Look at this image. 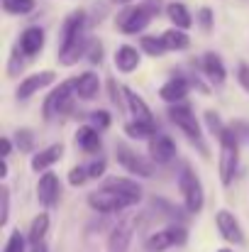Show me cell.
I'll return each instance as SVG.
<instances>
[{"instance_id":"26","label":"cell","mask_w":249,"mask_h":252,"mask_svg":"<svg viewBox=\"0 0 249 252\" xmlns=\"http://www.w3.org/2000/svg\"><path fill=\"white\" fill-rule=\"evenodd\" d=\"M125 132L130 137H154L157 135V125H149V123H139V120H132L125 125Z\"/></svg>"},{"instance_id":"43","label":"cell","mask_w":249,"mask_h":252,"mask_svg":"<svg viewBox=\"0 0 249 252\" xmlns=\"http://www.w3.org/2000/svg\"><path fill=\"white\" fill-rule=\"evenodd\" d=\"M218 252H232V250H218Z\"/></svg>"},{"instance_id":"41","label":"cell","mask_w":249,"mask_h":252,"mask_svg":"<svg viewBox=\"0 0 249 252\" xmlns=\"http://www.w3.org/2000/svg\"><path fill=\"white\" fill-rule=\"evenodd\" d=\"M32 252H47V250H44L42 245H37V248H34V250H32Z\"/></svg>"},{"instance_id":"20","label":"cell","mask_w":249,"mask_h":252,"mask_svg":"<svg viewBox=\"0 0 249 252\" xmlns=\"http://www.w3.org/2000/svg\"><path fill=\"white\" fill-rule=\"evenodd\" d=\"M203 69H205V74H208V79L213 84H222L225 81V64H222V59L215 52H208L203 57Z\"/></svg>"},{"instance_id":"34","label":"cell","mask_w":249,"mask_h":252,"mask_svg":"<svg viewBox=\"0 0 249 252\" xmlns=\"http://www.w3.org/2000/svg\"><path fill=\"white\" fill-rule=\"evenodd\" d=\"M7 208H10V191H7V186H2V213H0V225L7 223Z\"/></svg>"},{"instance_id":"14","label":"cell","mask_w":249,"mask_h":252,"mask_svg":"<svg viewBox=\"0 0 249 252\" xmlns=\"http://www.w3.org/2000/svg\"><path fill=\"white\" fill-rule=\"evenodd\" d=\"M54 71H39V74H32V76H27L22 84L17 86V98L20 100H25V98H29L32 93H37L39 88H44V86L54 84Z\"/></svg>"},{"instance_id":"30","label":"cell","mask_w":249,"mask_h":252,"mask_svg":"<svg viewBox=\"0 0 249 252\" xmlns=\"http://www.w3.org/2000/svg\"><path fill=\"white\" fill-rule=\"evenodd\" d=\"M2 252H25V238H22L20 230H12V233H10L7 245H5V250Z\"/></svg>"},{"instance_id":"18","label":"cell","mask_w":249,"mask_h":252,"mask_svg":"<svg viewBox=\"0 0 249 252\" xmlns=\"http://www.w3.org/2000/svg\"><path fill=\"white\" fill-rule=\"evenodd\" d=\"M61 155H64V145H52V147H47V150H42V152H37L32 157V169L34 171H44V169L52 167L54 162H59Z\"/></svg>"},{"instance_id":"19","label":"cell","mask_w":249,"mask_h":252,"mask_svg":"<svg viewBox=\"0 0 249 252\" xmlns=\"http://www.w3.org/2000/svg\"><path fill=\"white\" fill-rule=\"evenodd\" d=\"M188 81H183V79H171L168 84L162 86V91H159V95L164 98L166 103H181L186 95H188Z\"/></svg>"},{"instance_id":"3","label":"cell","mask_w":249,"mask_h":252,"mask_svg":"<svg viewBox=\"0 0 249 252\" xmlns=\"http://www.w3.org/2000/svg\"><path fill=\"white\" fill-rule=\"evenodd\" d=\"M157 10H159V0H147L144 5H137V7L127 10L120 17V30L125 34H137L139 30H144L149 25V20L154 17Z\"/></svg>"},{"instance_id":"36","label":"cell","mask_w":249,"mask_h":252,"mask_svg":"<svg viewBox=\"0 0 249 252\" xmlns=\"http://www.w3.org/2000/svg\"><path fill=\"white\" fill-rule=\"evenodd\" d=\"M237 79H240V84H242V88L249 93V66L242 62L240 64V69H237Z\"/></svg>"},{"instance_id":"15","label":"cell","mask_w":249,"mask_h":252,"mask_svg":"<svg viewBox=\"0 0 249 252\" xmlns=\"http://www.w3.org/2000/svg\"><path fill=\"white\" fill-rule=\"evenodd\" d=\"M122 93H125V100L130 103V110H132L135 120H139V123H149V125H157V123H154V115H152V110L147 108V103H144L142 95H137L132 88H125Z\"/></svg>"},{"instance_id":"25","label":"cell","mask_w":249,"mask_h":252,"mask_svg":"<svg viewBox=\"0 0 249 252\" xmlns=\"http://www.w3.org/2000/svg\"><path fill=\"white\" fill-rule=\"evenodd\" d=\"M168 17H171V22L178 30H188L191 27V15H188V10H186L183 2H171L168 5Z\"/></svg>"},{"instance_id":"13","label":"cell","mask_w":249,"mask_h":252,"mask_svg":"<svg viewBox=\"0 0 249 252\" xmlns=\"http://www.w3.org/2000/svg\"><path fill=\"white\" fill-rule=\"evenodd\" d=\"M149 155L154 162L159 164H168L173 157H176V142L166 135H154L152 142H149Z\"/></svg>"},{"instance_id":"10","label":"cell","mask_w":249,"mask_h":252,"mask_svg":"<svg viewBox=\"0 0 249 252\" xmlns=\"http://www.w3.org/2000/svg\"><path fill=\"white\" fill-rule=\"evenodd\" d=\"M215 223H218V230H220V235H222L227 243H235V245H242V243H245L242 228H240L237 218H235L230 211H218V216H215Z\"/></svg>"},{"instance_id":"11","label":"cell","mask_w":249,"mask_h":252,"mask_svg":"<svg viewBox=\"0 0 249 252\" xmlns=\"http://www.w3.org/2000/svg\"><path fill=\"white\" fill-rule=\"evenodd\" d=\"M37 198H39V203L47 206V208H52V206L56 203V198H59V179H56V174L47 171V174L39 176V184H37Z\"/></svg>"},{"instance_id":"17","label":"cell","mask_w":249,"mask_h":252,"mask_svg":"<svg viewBox=\"0 0 249 252\" xmlns=\"http://www.w3.org/2000/svg\"><path fill=\"white\" fill-rule=\"evenodd\" d=\"M110 186H112L130 206L139 203V198H142V186H139L137 181H130V179H110Z\"/></svg>"},{"instance_id":"35","label":"cell","mask_w":249,"mask_h":252,"mask_svg":"<svg viewBox=\"0 0 249 252\" xmlns=\"http://www.w3.org/2000/svg\"><path fill=\"white\" fill-rule=\"evenodd\" d=\"M103 171H105V162H103V159H95V162H90V167H88V176H90V179H98V176H103Z\"/></svg>"},{"instance_id":"33","label":"cell","mask_w":249,"mask_h":252,"mask_svg":"<svg viewBox=\"0 0 249 252\" xmlns=\"http://www.w3.org/2000/svg\"><path fill=\"white\" fill-rule=\"evenodd\" d=\"M90 120H93L95 125H100V127H108V125H110V113H105V110H95V113L90 115Z\"/></svg>"},{"instance_id":"8","label":"cell","mask_w":249,"mask_h":252,"mask_svg":"<svg viewBox=\"0 0 249 252\" xmlns=\"http://www.w3.org/2000/svg\"><path fill=\"white\" fill-rule=\"evenodd\" d=\"M115 157H117V162L127 169V171H132V174H137V176H152V164L144 162V159H142L137 152H132L127 145H117V147H115Z\"/></svg>"},{"instance_id":"24","label":"cell","mask_w":249,"mask_h":252,"mask_svg":"<svg viewBox=\"0 0 249 252\" xmlns=\"http://www.w3.org/2000/svg\"><path fill=\"white\" fill-rule=\"evenodd\" d=\"M76 142H79V147H81L83 152H98V150H100V137H98V132H95L90 125L79 127Z\"/></svg>"},{"instance_id":"21","label":"cell","mask_w":249,"mask_h":252,"mask_svg":"<svg viewBox=\"0 0 249 252\" xmlns=\"http://www.w3.org/2000/svg\"><path fill=\"white\" fill-rule=\"evenodd\" d=\"M115 64H117L120 71L130 74V71H135L139 66V52L135 47H120L117 54H115Z\"/></svg>"},{"instance_id":"28","label":"cell","mask_w":249,"mask_h":252,"mask_svg":"<svg viewBox=\"0 0 249 252\" xmlns=\"http://www.w3.org/2000/svg\"><path fill=\"white\" fill-rule=\"evenodd\" d=\"M2 7L12 15H27L34 10V0H2Z\"/></svg>"},{"instance_id":"1","label":"cell","mask_w":249,"mask_h":252,"mask_svg":"<svg viewBox=\"0 0 249 252\" xmlns=\"http://www.w3.org/2000/svg\"><path fill=\"white\" fill-rule=\"evenodd\" d=\"M168 118H171V123H173L176 127L183 130V135H186L193 145H198V150H200L203 155H208V152H205V145H203V130H200V125H198L193 110H191L186 103L171 105V108H168Z\"/></svg>"},{"instance_id":"32","label":"cell","mask_w":249,"mask_h":252,"mask_svg":"<svg viewBox=\"0 0 249 252\" xmlns=\"http://www.w3.org/2000/svg\"><path fill=\"white\" fill-rule=\"evenodd\" d=\"M17 145L22 147V150H32V132L29 130H17Z\"/></svg>"},{"instance_id":"37","label":"cell","mask_w":249,"mask_h":252,"mask_svg":"<svg viewBox=\"0 0 249 252\" xmlns=\"http://www.w3.org/2000/svg\"><path fill=\"white\" fill-rule=\"evenodd\" d=\"M200 20H203V30H210V25H213L210 10H200Z\"/></svg>"},{"instance_id":"6","label":"cell","mask_w":249,"mask_h":252,"mask_svg":"<svg viewBox=\"0 0 249 252\" xmlns=\"http://www.w3.org/2000/svg\"><path fill=\"white\" fill-rule=\"evenodd\" d=\"M88 206L95 208V211H100V213H115V211L127 208L130 203L108 184V186H103V189H98V191H93L88 196Z\"/></svg>"},{"instance_id":"4","label":"cell","mask_w":249,"mask_h":252,"mask_svg":"<svg viewBox=\"0 0 249 252\" xmlns=\"http://www.w3.org/2000/svg\"><path fill=\"white\" fill-rule=\"evenodd\" d=\"M178 186H181V193H183V201H186V208L198 213L203 208V201H205V193H203V186H200V179L195 176V171L191 167L181 169V176H178Z\"/></svg>"},{"instance_id":"38","label":"cell","mask_w":249,"mask_h":252,"mask_svg":"<svg viewBox=\"0 0 249 252\" xmlns=\"http://www.w3.org/2000/svg\"><path fill=\"white\" fill-rule=\"evenodd\" d=\"M100 57H103V47H100V42H98V44H93V49H90V62H100Z\"/></svg>"},{"instance_id":"16","label":"cell","mask_w":249,"mask_h":252,"mask_svg":"<svg viewBox=\"0 0 249 252\" xmlns=\"http://www.w3.org/2000/svg\"><path fill=\"white\" fill-rule=\"evenodd\" d=\"M42 44H44V32H42L39 27H29V30H25L22 37H20V49H22L27 57L39 54V52H42Z\"/></svg>"},{"instance_id":"22","label":"cell","mask_w":249,"mask_h":252,"mask_svg":"<svg viewBox=\"0 0 249 252\" xmlns=\"http://www.w3.org/2000/svg\"><path fill=\"white\" fill-rule=\"evenodd\" d=\"M98 88H100V81H98V74H93V71H85L79 79H74V91L81 98H93L98 93Z\"/></svg>"},{"instance_id":"23","label":"cell","mask_w":249,"mask_h":252,"mask_svg":"<svg viewBox=\"0 0 249 252\" xmlns=\"http://www.w3.org/2000/svg\"><path fill=\"white\" fill-rule=\"evenodd\" d=\"M162 42H164L166 49H171V52H183V49L191 44L188 34H186L183 30H178V27H173V30H166L164 34H162Z\"/></svg>"},{"instance_id":"29","label":"cell","mask_w":249,"mask_h":252,"mask_svg":"<svg viewBox=\"0 0 249 252\" xmlns=\"http://www.w3.org/2000/svg\"><path fill=\"white\" fill-rule=\"evenodd\" d=\"M142 49L149 54V57H162L166 52V47H164V42H162V37L157 39V37H142Z\"/></svg>"},{"instance_id":"12","label":"cell","mask_w":249,"mask_h":252,"mask_svg":"<svg viewBox=\"0 0 249 252\" xmlns=\"http://www.w3.org/2000/svg\"><path fill=\"white\" fill-rule=\"evenodd\" d=\"M71 91H74V81H66V84H61L59 88H54V91L49 93V98L44 100V115L52 118L54 113L66 110V108H69V95H71Z\"/></svg>"},{"instance_id":"2","label":"cell","mask_w":249,"mask_h":252,"mask_svg":"<svg viewBox=\"0 0 249 252\" xmlns=\"http://www.w3.org/2000/svg\"><path fill=\"white\" fill-rule=\"evenodd\" d=\"M235 169H237V140H235V132L225 127L220 132V181L222 186H230Z\"/></svg>"},{"instance_id":"7","label":"cell","mask_w":249,"mask_h":252,"mask_svg":"<svg viewBox=\"0 0 249 252\" xmlns=\"http://www.w3.org/2000/svg\"><path fill=\"white\" fill-rule=\"evenodd\" d=\"M183 243H186V230L171 225V228H164V230L149 235L147 243H144V248L149 252H164L168 248H173V245H183Z\"/></svg>"},{"instance_id":"5","label":"cell","mask_w":249,"mask_h":252,"mask_svg":"<svg viewBox=\"0 0 249 252\" xmlns=\"http://www.w3.org/2000/svg\"><path fill=\"white\" fill-rule=\"evenodd\" d=\"M139 216H127L122 218L115 230L110 233V240H108V252H127L130 250V243H132V235L135 230L139 228Z\"/></svg>"},{"instance_id":"27","label":"cell","mask_w":249,"mask_h":252,"mask_svg":"<svg viewBox=\"0 0 249 252\" xmlns=\"http://www.w3.org/2000/svg\"><path fill=\"white\" fill-rule=\"evenodd\" d=\"M47 228H49V216H47V213L37 216V218H34V223H32V228H29V243H32L34 248H37V245H39V240L44 238Z\"/></svg>"},{"instance_id":"31","label":"cell","mask_w":249,"mask_h":252,"mask_svg":"<svg viewBox=\"0 0 249 252\" xmlns=\"http://www.w3.org/2000/svg\"><path fill=\"white\" fill-rule=\"evenodd\" d=\"M85 176H88V169L76 167V169H71V171H69V181H71L74 186H81L83 181H85Z\"/></svg>"},{"instance_id":"42","label":"cell","mask_w":249,"mask_h":252,"mask_svg":"<svg viewBox=\"0 0 249 252\" xmlns=\"http://www.w3.org/2000/svg\"><path fill=\"white\" fill-rule=\"evenodd\" d=\"M117 2H130V0H117Z\"/></svg>"},{"instance_id":"9","label":"cell","mask_w":249,"mask_h":252,"mask_svg":"<svg viewBox=\"0 0 249 252\" xmlns=\"http://www.w3.org/2000/svg\"><path fill=\"white\" fill-rule=\"evenodd\" d=\"M83 20H85V15H83L81 10L79 12H71L66 17L64 32H61V52H66V49L76 47L79 42H83Z\"/></svg>"},{"instance_id":"40","label":"cell","mask_w":249,"mask_h":252,"mask_svg":"<svg viewBox=\"0 0 249 252\" xmlns=\"http://www.w3.org/2000/svg\"><path fill=\"white\" fill-rule=\"evenodd\" d=\"M0 176H2V179H5V176H7V164H5V159H2V162H0Z\"/></svg>"},{"instance_id":"39","label":"cell","mask_w":249,"mask_h":252,"mask_svg":"<svg viewBox=\"0 0 249 252\" xmlns=\"http://www.w3.org/2000/svg\"><path fill=\"white\" fill-rule=\"evenodd\" d=\"M0 150H2V159H5V157L10 155V140H7V137L0 140Z\"/></svg>"}]
</instances>
